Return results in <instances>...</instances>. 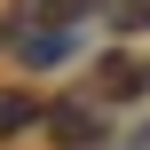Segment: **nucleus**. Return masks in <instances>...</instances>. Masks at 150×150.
I'll use <instances>...</instances> for the list:
<instances>
[{"instance_id": "f03ea898", "label": "nucleus", "mask_w": 150, "mask_h": 150, "mask_svg": "<svg viewBox=\"0 0 150 150\" xmlns=\"http://www.w3.org/2000/svg\"><path fill=\"white\" fill-rule=\"evenodd\" d=\"M87 0H16V24H79Z\"/></svg>"}, {"instance_id": "f257e3e1", "label": "nucleus", "mask_w": 150, "mask_h": 150, "mask_svg": "<svg viewBox=\"0 0 150 150\" xmlns=\"http://www.w3.org/2000/svg\"><path fill=\"white\" fill-rule=\"evenodd\" d=\"M40 119L55 127V142H63V150H87L95 134H103V119H95L87 103H55V111H40Z\"/></svg>"}, {"instance_id": "20e7f679", "label": "nucleus", "mask_w": 150, "mask_h": 150, "mask_svg": "<svg viewBox=\"0 0 150 150\" xmlns=\"http://www.w3.org/2000/svg\"><path fill=\"white\" fill-rule=\"evenodd\" d=\"M103 87H111V95H134V87H142V71H134V63H119V55H111V63H103Z\"/></svg>"}, {"instance_id": "7ed1b4c3", "label": "nucleus", "mask_w": 150, "mask_h": 150, "mask_svg": "<svg viewBox=\"0 0 150 150\" xmlns=\"http://www.w3.org/2000/svg\"><path fill=\"white\" fill-rule=\"evenodd\" d=\"M32 119H40V103H32L24 87H0V142H8V134H24Z\"/></svg>"}]
</instances>
